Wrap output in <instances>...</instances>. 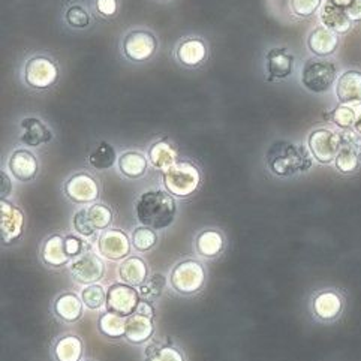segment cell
<instances>
[{"label": "cell", "instance_id": "obj_21", "mask_svg": "<svg viewBox=\"0 0 361 361\" xmlns=\"http://www.w3.org/2000/svg\"><path fill=\"white\" fill-rule=\"evenodd\" d=\"M207 56L206 44L199 38H189L180 44L177 50L178 60L186 66H197Z\"/></svg>", "mask_w": 361, "mask_h": 361}, {"label": "cell", "instance_id": "obj_47", "mask_svg": "<svg viewBox=\"0 0 361 361\" xmlns=\"http://www.w3.org/2000/svg\"><path fill=\"white\" fill-rule=\"evenodd\" d=\"M332 2H334L336 5H339V6H342V8H348L349 5H351L354 0H332Z\"/></svg>", "mask_w": 361, "mask_h": 361}, {"label": "cell", "instance_id": "obj_46", "mask_svg": "<svg viewBox=\"0 0 361 361\" xmlns=\"http://www.w3.org/2000/svg\"><path fill=\"white\" fill-rule=\"evenodd\" d=\"M135 312L136 313H141V315H146L148 318H152V320H153V316H155L153 307H152L150 302H147V300H140V303H138V306H136Z\"/></svg>", "mask_w": 361, "mask_h": 361}, {"label": "cell", "instance_id": "obj_7", "mask_svg": "<svg viewBox=\"0 0 361 361\" xmlns=\"http://www.w3.org/2000/svg\"><path fill=\"white\" fill-rule=\"evenodd\" d=\"M140 303V294L135 286L127 283H114L107 291V311L122 316H129Z\"/></svg>", "mask_w": 361, "mask_h": 361}, {"label": "cell", "instance_id": "obj_39", "mask_svg": "<svg viewBox=\"0 0 361 361\" xmlns=\"http://www.w3.org/2000/svg\"><path fill=\"white\" fill-rule=\"evenodd\" d=\"M323 0H290L291 10L297 17H311L320 9Z\"/></svg>", "mask_w": 361, "mask_h": 361}, {"label": "cell", "instance_id": "obj_29", "mask_svg": "<svg viewBox=\"0 0 361 361\" xmlns=\"http://www.w3.org/2000/svg\"><path fill=\"white\" fill-rule=\"evenodd\" d=\"M81 353L83 345L77 336H66L60 339L55 348V354L59 361H78Z\"/></svg>", "mask_w": 361, "mask_h": 361}, {"label": "cell", "instance_id": "obj_15", "mask_svg": "<svg viewBox=\"0 0 361 361\" xmlns=\"http://www.w3.org/2000/svg\"><path fill=\"white\" fill-rule=\"evenodd\" d=\"M9 169L20 182H30L38 173V161L34 153L24 148L15 150L9 157Z\"/></svg>", "mask_w": 361, "mask_h": 361}, {"label": "cell", "instance_id": "obj_2", "mask_svg": "<svg viewBox=\"0 0 361 361\" xmlns=\"http://www.w3.org/2000/svg\"><path fill=\"white\" fill-rule=\"evenodd\" d=\"M312 153L304 146H295L290 141H276L267 152V165L270 171L279 177H290L307 171L312 167Z\"/></svg>", "mask_w": 361, "mask_h": 361}, {"label": "cell", "instance_id": "obj_9", "mask_svg": "<svg viewBox=\"0 0 361 361\" xmlns=\"http://www.w3.org/2000/svg\"><path fill=\"white\" fill-rule=\"evenodd\" d=\"M157 47L156 38L147 30H134L123 41L125 56L132 62H144L150 59Z\"/></svg>", "mask_w": 361, "mask_h": 361}, {"label": "cell", "instance_id": "obj_27", "mask_svg": "<svg viewBox=\"0 0 361 361\" xmlns=\"http://www.w3.org/2000/svg\"><path fill=\"white\" fill-rule=\"evenodd\" d=\"M122 174L129 178H138L147 171V157L138 152H126L119 157Z\"/></svg>", "mask_w": 361, "mask_h": 361}, {"label": "cell", "instance_id": "obj_12", "mask_svg": "<svg viewBox=\"0 0 361 361\" xmlns=\"http://www.w3.org/2000/svg\"><path fill=\"white\" fill-rule=\"evenodd\" d=\"M66 195L78 204H87L98 198L99 187L97 180L86 173L72 176L65 185Z\"/></svg>", "mask_w": 361, "mask_h": 361}, {"label": "cell", "instance_id": "obj_16", "mask_svg": "<svg viewBox=\"0 0 361 361\" xmlns=\"http://www.w3.org/2000/svg\"><path fill=\"white\" fill-rule=\"evenodd\" d=\"M336 94L341 104H361V72L346 71L336 84Z\"/></svg>", "mask_w": 361, "mask_h": 361}, {"label": "cell", "instance_id": "obj_30", "mask_svg": "<svg viewBox=\"0 0 361 361\" xmlns=\"http://www.w3.org/2000/svg\"><path fill=\"white\" fill-rule=\"evenodd\" d=\"M115 159H118V155H115L114 147L107 141H101L89 155V164L97 169H108L115 164Z\"/></svg>", "mask_w": 361, "mask_h": 361}, {"label": "cell", "instance_id": "obj_17", "mask_svg": "<svg viewBox=\"0 0 361 361\" xmlns=\"http://www.w3.org/2000/svg\"><path fill=\"white\" fill-rule=\"evenodd\" d=\"M155 332V327L152 323V318L146 315L134 312L132 315L126 316V325H125V337L131 344L140 345L147 342L152 337Z\"/></svg>", "mask_w": 361, "mask_h": 361}, {"label": "cell", "instance_id": "obj_25", "mask_svg": "<svg viewBox=\"0 0 361 361\" xmlns=\"http://www.w3.org/2000/svg\"><path fill=\"white\" fill-rule=\"evenodd\" d=\"M83 300H80L76 294L66 292L60 295L55 303V311L63 321L73 323L80 320L83 315Z\"/></svg>", "mask_w": 361, "mask_h": 361}, {"label": "cell", "instance_id": "obj_24", "mask_svg": "<svg viewBox=\"0 0 361 361\" xmlns=\"http://www.w3.org/2000/svg\"><path fill=\"white\" fill-rule=\"evenodd\" d=\"M313 311L321 320H333L342 311V300L336 292L325 291L316 297Z\"/></svg>", "mask_w": 361, "mask_h": 361}, {"label": "cell", "instance_id": "obj_44", "mask_svg": "<svg viewBox=\"0 0 361 361\" xmlns=\"http://www.w3.org/2000/svg\"><path fill=\"white\" fill-rule=\"evenodd\" d=\"M346 13L353 21H361V0H354V2L346 8Z\"/></svg>", "mask_w": 361, "mask_h": 361}, {"label": "cell", "instance_id": "obj_11", "mask_svg": "<svg viewBox=\"0 0 361 361\" xmlns=\"http://www.w3.org/2000/svg\"><path fill=\"white\" fill-rule=\"evenodd\" d=\"M98 249L104 258L119 261L131 252V241L123 231L105 229L98 239Z\"/></svg>", "mask_w": 361, "mask_h": 361}, {"label": "cell", "instance_id": "obj_14", "mask_svg": "<svg viewBox=\"0 0 361 361\" xmlns=\"http://www.w3.org/2000/svg\"><path fill=\"white\" fill-rule=\"evenodd\" d=\"M320 20L323 26L327 29L333 30L334 34H346L353 26V20L349 18L346 9L336 5L332 0H327V2L321 8Z\"/></svg>", "mask_w": 361, "mask_h": 361}, {"label": "cell", "instance_id": "obj_19", "mask_svg": "<svg viewBox=\"0 0 361 361\" xmlns=\"http://www.w3.org/2000/svg\"><path fill=\"white\" fill-rule=\"evenodd\" d=\"M339 45L337 34L333 30L327 29L325 26H320L311 31L309 38H307V47L313 52L315 56L325 57L330 56L336 51Z\"/></svg>", "mask_w": 361, "mask_h": 361}, {"label": "cell", "instance_id": "obj_41", "mask_svg": "<svg viewBox=\"0 0 361 361\" xmlns=\"http://www.w3.org/2000/svg\"><path fill=\"white\" fill-rule=\"evenodd\" d=\"M65 246L69 257H78L80 253H83V241L76 236H68L65 239Z\"/></svg>", "mask_w": 361, "mask_h": 361}, {"label": "cell", "instance_id": "obj_8", "mask_svg": "<svg viewBox=\"0 0 361 361\" xmlns=\"http://www.w3.org/2000/svg\"><path fill=\"white\" fill-rule=\"evenodd\" d=\"M59 76L55 62L47 57H34L26 63L24 78L29 86L35 89H47L56 83Z\"/></svg>", "mask_w": 361, "mask_h": 361}, {"label": "cell", "instance_id": "obj_45", "mask_svg": "<svg viewBox=\"0 0 361 361\" xmlns=\"http://www.w3.org/2000/svg\"><path fill=\"white\" fill-rule=\"evenodd\" d=\"M0 180H2V187H0V197H2V199H5L10 194V190H13V182H10V178L3 171L0 173Z\"/></svg>", "mask_w": 361, "mask_h": 361}, {"label": "cell", "instance_id": "obj_23", "mask_svg": "<svg viewBox=\"0 0 361 361\" xmlns=\"http://www.w3.org/2000/svg\"><path fill=\"white\" fill-rule=\"evenodd\" d=\"M69 258L65 239H62L60 236H51L42 246V260L45 264L52 265V267H60V265L66 264Z\"/></svg>", "mask_w": 361, "mask_h": 361}, {"label": "cell", "instance_id": "obj_28", "mask_svg": "<svg viewBox=\"0 0 361 361\" xmlns=\"http://www.w3.org/2000/svg\"><path fill=\"white\" fill-rule=\"evenodd\" d=\"M224 248V239L215 229H206L197 239V250L203 257H216Z\"/></svg>", "mask_w": 361, "mask_h": 361}, {"label": "cell", "instance_id": "obj_35", "mask_svg": "<svg viewBox=\"0 0 361 361\" xmlns=\"http://www.w3.org/2000/svg\"><path fill=\"white\" fill-rule=\"evenodd\" d=\"M81 300L86 304L89 309H101V307L107 306V292L98 283H90L86 285V288L81 292Z\"/></svg>", "mask_w": 361, "mask_h": 361}, {"label": "cell", "instance_id": "obj_10", "mask_svg": "<svg viewBox=\"0 0 361 361\" xmlns=\"http://www.w3.org/2000/svg\"><path fill=\"white\" fill-rule=\"evenodd\" d=\"M71 274L81 285L97 283L105 271L104 262L97 253L83 252L71 264Z\"/></svg>", "mask_w": 361, "mask_h": 361}, {"label": "cell", "instance_id": "obj_36", "mask_svg": "<svg viewBox=\"0 0 361 361\" xmlns=\"http://www.w3.org/2000/svg\"><path fill=\"white\" fill-rule=\"evenodd\" d=\"M87 218L94 229H105L108 228L113 220V211L105 204H93L86 208Z\"/></svg>", "mask_w": 361, "mask_h": 361}, {"label": "cell", "instance_id": "obj_4", "mask_svg": "<svg viewBox=\"0 0 361 361\" xmlns=\"http://www.w3.org/2000/svg\"><path fill=\"white\" fill-rule=\"evenodd\" d=\"M337 77L336 66L325 60H307L302 72L303 86L313 93H324L330 89Z\"/></svg>", "mask_w": 361, "mask_h": 361}, {"label": "cell", "instance_id": "obj_13", "mask_svg": "<svg viewBox=\"0 0 361 361\" xmlns=\"http://www.w3.org/2000/svg\"><path fill=\"white\" fill-rule=\"evenodd\" d=\"M0 228H2V241L10 243L17 240L23 231V213L20 208L8 203L6 199H2L0 203Z\"/></svg>", "mask_w": 361, "mask_h": 361}, {"label": "cell", "instance_id": "obj_1", "mask_svg": "<svg viewBox=\"0 0 361 361\" xmlns=\"http://www.w3.org/2000/svg\"><path fill=\"white\" fill-rule=\"evenodd\" d=\"M176 201L164 190H147L138 197L135 213L141 225L152 229H165L174 222Z\"/></svg>", "mask_w": 361, "mask_h": 361}, {"label": "cell", "instance_id": "obj_22", "mask_svg": "<svg viewBox=\"0 0 361 361\" xmlns=\"http://www.w3.org/2000/svg\"><path fill=\"white\" fill-rule=\"evenodd\" d=\"M119 278L131 286H140L147 279V265L141 258H126L119 267Z\"/></svg>", "mask_w": 361, "mask_h": 361}, {"label": "cell", "instance_id": "obj_43", "mask_svg": "<svg viewBox=\"0 0 361 361\" xmlns=\"http://www.w3.org/2000/svg\"><path fill=\"white\" fill-rule=\"evenodd\" d=\"M155 360H161V361H171V360H176V361H180L183 360V357L180 355L176 349L173 348H168V346H162L161 351H159V354L155 357Z\"/></svg>", "mask_w": 361, "mask_h": 361}, {"label": "cell", "instance_id": "obj_26", "mask_svg": "<svg viewBox=\"0 0 361 361\" xmlns=\"http://www.w3.org/2000/svg\"><path fill=\"white\" fill-rule=\"evenodd\" d=\"M148 161L156 169L165 171L167 168L177 162L176 148L167 141H157L148 148Z\"/></svg>", "mask_w": 361, "mask_h": 361}, {"label": "cell", "instance_id": "obj_38", "mask_svg": "<svg viewBox=\"0 0 361 361\" xmlns=\"http://www.w3.org/2000/svg\"><path fill=\"white\" fill-rule=\"evenodd\" d=\"M65 18H66V23L71 27H76V29H84L90 24L89 13L80 5H72L66 10Z\"/></svg>", "mask_w": 361, "mask_h": 361}, {"label": "cell", "instance_id": "obj_49", "mask_svg": "<svg viewBox=\"0 0 361 361\" xmlns=\"http://www.w3.org/2000/svg\"><path fill=\"white\" fill-rule=\"evenodd\" d=\"M161 2H167V0H161Z\"/></svg>", "mask_w": 361, "mask_h": 361}, {"label": "cell", "instance_id": "obj_31", "mask_svg": "<svg viewBox=\"0 0 361 361\" xmlns=\"http://www.w3.org/2000/svg\"><path fill=\"white\" fill-rule=\"evenodd\" d=\"M99 332L104 336H108L113 339H118L125 336V325H126V320L125 316L113 313V312H107L104 313L99 318Z\"/></svg>", "mask_w": 361, "mask_h": 361}, {"label": "cell", "instance_id": "obj_34", "mask_svg": "<svg viewBox=\"0 0 361 361\" xmlns=\"http://www.w3.org/2000/svg\"><path fill=\"white\" fill-rule=\"evenodd\" d=\"M360 113H361V104H355V105L341 104L332 113V119H333V123H336L339 127L348 129V127L354 126Z\"/></svg>", "mask_w": 361, "mask_h": 361}, {"label": "cell", "instance_id": "obj_32", "mask_svg": "<svg viewBox=\"0 0 361 361\" xmlns=\"http://www.w3.org/2000/svg\"><path fill=\"white\" fill-rule=\"evenodd\" d=\"M334 162H336V167L339 171L349 174V173H354L358 168L360 156L351 144L342 143V147H341V150H339Z\"/></svg>", "mask_w": 361, "mask_h": 361}, {"label": "cell", "instance_id": "obj_3", "mask_svg": "<svg viewBox=\"0 0 361 361\" xmlns=\"http://www.w3.org/2000/svg\"><path fill=\"white\" fill-rule=\"evenodd\" d=\"M199 182L201 174L192 162H176L164 171V185L168 192L176 197H189L194 194Z\"/></svg>", "mask_w": 361, "mask_h": 361}, {"label": "cell", "instance_id": "obj_37", "mask_svg": "<svg viewBox=\"0 0 361 361\" xmlns=\"http://www.w3.org/2000/svg\"><path fill=\"white\" fill-rule=\"evenodd\" d=\"M156 241H157L156 232L148 227L143 225L141 228H138L132 232V244L135 246V249L140 252L150 250L156 244Z\"/></svg>", "mask_w": 361, "mask_h": 361}, {"label": "cell", "instance_id": "obj_18", "mask_svg": "<svg viewBox=\"0 0 361 361\" xmlns=\"http://www.w3.org/2000/svg\"><path fill=\"white\" fill-rule=\"evenodd\" d=\"M269 80L288 78L294 69V56L286 48H273L267 52Z\"/></svg>", "mask_w": 361, "mask_h": 361}, {"label": "cell", "instance_id": "obj_5", "mask_svg": "<svg viewBox=\"0 0 361 361\" xmlns=\"http://www.w3.org/2000/svg\"><path fill=\"white\" fill-rule=\"evenodd\" d=\"M206 281L204 269L201 264L187 260L177 264L171 271V285L177 292L194 294L203 288Z\"/></svg>", "mask_w": 361, "mask_h": 361}, {"label": "cell", "instance_id": "obj_48", "mask_svg": "<svg viewBox=\"0 0 361 361\" xmlns=\"http://www.w3.org/2000/svg\"><path fill=\"white\" fill-rule=\"evenodd\" d=\"M354 129H355L358 134H361V113L358 114V118H357V120H355V123H354Z\"/></svg>", "mask_w": 361, "mask_h": 361}, {"label": "cell", "instance_id": "obj_40", "mask_svg": "<svg viewBox=\"0 0 361 361\" xmlns=\"http://www.w3.org/2000/svg\"><path fill=\"white\" fill-rule=\"evenodd\" d=\"M72 224H73V228H76V231L78 232L80 236H84V237H92L94 232H97V229H94L90 224V220L87 218V210L86 208H81L78 210L76 215H73V219H72Z\"/></svg>", "mask_w": 361, "mask_h": 361}, {"label": "cell", "instance_id": "obj_20", "mask_svg": "<svg viewBox=\"0 0 361 361\" xmlns=\"http://www.w3.org/2000/svg\"><path fill=\"white\" fill-rule=\"evenodd\" d=\"M21 129L23 134L20 136V141L29 147H39L52 140V132L36 118L24 119L21 122Z\"/></svg>", "mask_w": 361, "mask_h": 361}, {"label": "cell", "instance_id": "obj_6", "mask_svg": "<svg viewBox=\"0 0 361 361\" xmlns=\"http://www.w3.org/2000/svg\"><path fill=\"white\" fill-rule=\"evenodd\" d=\"M342 147V136L330 129H316L309 135V150L320 164L333 162Z\"/></svg>", "mask_w": 361, "mask_h": 361}, {"label": "cell", "instance_id": "obj_42", "mask_svg": "<svg viewBox=\"0 0 361 361\" xmlns=\"http://www.w3.org/2000/svg\"><path fill=\"white\" fill-rule=\"evenodd\" d=\"M97 9L105 17H111L118 10V0H97Z\"/></svg>", "mask_w": 361, "mask_h": 361}, {"label": "cell", "instance_id": "obj_33", "mask_svg": "<svg viewBox=\"0 0 361 361\" xmlns=\"http://www.w3.org/2000/svg\"><path fill=\"white\" fill-rule=\"evenodd\" d=\"M165 278L162 274H153L150 278H147L140 286H138V294H140L141 300L153 302L162 295L165 290Z\"/></svg>", "mask_w": 361, "mask_h": 361}]
</instances>
